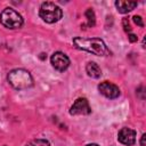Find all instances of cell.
Wrapping results in <instances>:
<instances>
[{
  "instance_id": "3957f363",
  "label": "cell",
  "mask_w": 146,
  "mask_h": 146,
  "mask_svg": "<svg viewBox=\"0 0 146 146\" xmlns=\"http://www.w3.org/2000/svg\"><path fill=\"white\" fill-rule=\"evenodd\" d=\"M39 14H40V17L47 23H55V22L59 21L63 16L62 9L57 5H55L54 2H50V1L43 2L41 5Z\"/></svg>"
},
{
  "instance_id": "ba28073f",
  "label": "cell",
  "mask_w": 146,
  "mask_h": 146,
  "mask_svg": "<svg viewBox=\"0 0 146 146\" xmlns=\"http://www.w3.org/2000/svg\"><path fill=\"white\" fill-rule=\"evenodd\" d=\"M119 140L124 145H133L136 141V132L130 128H122L119 131Z\"/></svg>"
},
{
  "instance_id": "52a82bcc",
  "label": "cell",
  "mask_w": 146,
  "mask_h": 146,
  "mask_svg": "<svg viewBox=\"0 0 146 146\" xmlns=\"http://www.w3.org/2000/svg\"><path fill=\"white\" fill-rule=\"evenodd\" d=\"M98 90L100 91L102 95H104L107 98H116L120 95V89L117 86H115L112 82L108 81H104L102 83H99L98 86Z\"/></svg>"
},
{
  "instance_id": "277c9868",
  "label": "cell",
  "mask_w": 146,
  "mask_h": 146,
  "mask_svg": "<svg viewBox=\"0 0 146 146\" xmlns=\"http://www.w3.org/2000/svg\"><path fill=\"white\" fill-rule=\"evenodd\" d=\"M0 22L3 26L11 30L18 29L23 25L22 16L13 8H6L2 10V13L0 14Z\"/></svg>"
},
{
  "instance_id": "9a60e30c",
  "label": "cell",
  "mask_w": 146,
  "mask_h": 146,
  "mask_svg": "<svg viewBox=\"0 0 146 146\" xmlns=\"http://www.w3.org/2000/svg\"><path fill=\"white\" fill-rule=\"evenodd\" d=\"M129 40L131 42H135V41H137V36L135 34H129Z\"/></svg>"
},
{
  "instance_id": "6da1fadb",
  "label": "cell",
  "mask_w": 146,
  "mask_h": 146,
  "mask_svg": "<svg viewBox=\"0 0 146 146\" xmlns=\"http://www.w3.org/2000/svg\"><path fill=\"white\" fill-rule=\"evenodd\" d=\"M73 43L78 49L91 52L97 56H107L110 54V50L106 47L105 42L99 38H74Z\"/></svg>"
},
{
  "instance_id": "9c48e42d",
  "label": "cell",
  "mask_w": 146,
  "mask_h": 146,
  "mask_svg": "<svg viewBox=\"0 0 146 146\" xmlns=\"http://www.w3.org/2000/svg\"><path fill=\"white\" fill-rule=\"evenodd\" d=\"M115 6L117 8V10L122 14H125L128 11H131L135 7H137V2L133 1H123V0H119L115 2Z\"/></svg>"
},
{
  "instance_id": "2e32d148",
  "label": "cell",
  "mask_w": 146,
  "mask_h": 146,
  "mask_svg": "<svg viewBox=\"0 0 146 146\" xmlns=\"http://www.w3.org/2000/svg\"><path fill=\"white\" fill-rule=\"evenodd\" d=\"M145 138H146V135L144 133L141 136V140H140V146H145Z\"/></svg>"
},
{
  "instance_id": "8fae6325",
  "label": "cell",
  "mask_w": 146,
  "mask_h": 146,
  "mask_svg": "<svg viewBox=\"0 0 146 146\" xmlns=\"http://www.w3.org/2000/svg\"><path fill=\"white\" fill-rule=\"evenodd\" d=\"M86 17H87V26L88 27H91L95 25V14H94V10L92 9H87L86 11Z\"/></svg>"
},
{
  "instance_id": "5bb4252c",
  "label": "cell",
  "mask_w": 146,
  "mask_h": 146,
  "mask_svg": "<svg viewBox=\"0 0 146 146\" xmlns=\"http://www.w3.org/2000/svg\"><path fill=\"white\" fill-rule=\"evenodd\" d=\"M133 21H135V23L137 24V25H139V26H144V23H143V19H141V17L140 16H133Z\"/></svg>"
},
{
  "instance_id": "e0dca14e",
  "label": "cell",
  "mask_w": 146,
  "mask_h": 146,
  "mask_svg": "<svg viewBox=\"0 0 146 146\" xmlns=\"http://www.w3.org/2000/svg\"><path fill=\"white\" fill-rule=\"evenodd\" d=\"M86 146H98L97 144H89V145H86Z\"/></svg>"
},
{
  "instance_id": "4fadbf2b",
  "label": "cell",
  "mask_w": 146,
  "mask_h": 146,
  "mask_svg": "<svg viewBox=\"0 0 146 146\" xmlns=\"http://www.w3.org/2000/svg\"><path fill=\"white\" fill-rule=\"evenodd\" d=\"M122 24H123V27H124V31H125V32L131 31V26H130V23H129V19H128V18H123Z\"/></svg>"
},
{
  "instance_id": "7c38bea8",
  "label": "cell",
  "mask_w": 146,
  "mask_h": 146,
  "mask_svg": "<svg viewBox=\"0 0 146 146\" xmlns=\"http://www.w3.org/2000/svg\"><path fill=\"white\" fill-rule=\"evenodd\" d=\"M26 146H49V141L46 139H34L30 141Z\"/></svg>"
},
{
  "instance_id": "8992f818",
  "label": "cell",
  "mask_w": 146,
  "mask_h": 146,
  "mask_svg": "<svg viewBox=\"0 0 146 146\" xmlns=\"http://www.w3.org/2000/svg\"><path fill=\"white\" fill-rule=\"evenodd\" d=\"M50 60H51L52 66H54L57 71H60V72L65 71V70L68 67V65H70V59H68V57H67L64 52H62V51L55 52V54L51 56Z\"/></svg>"
},
{
  "instance_id": "30bf717a",
  "label": "cell",
  "mask_w": 146,
  "mask_h": 146,
  "mask_svg": "<svg viewBox=\"0 0 146 146\" xmlns=\"http://www.w3.org/2000/svg\"><path fill=\"white\" fill-rule=\"evenodd\" d=\"M86 71H87V73H88L89 76L95 78V79H97V78H99V76L102 75V70H100V67H99L96 63H94V62H89V63L87 64Z\"/></svg>"
},
{
  "instance_id": "7a4b0ae2",
  "label": "cell",
  "mask_w": 146,
  "mask_h": 146,
  "mask_svg": "<svg viewBox=\"0 0 146 146\" xmlns=\"http://www.w3.org/2000/svg\"><path fill=\"white\" fill-rule=\"evenodd\" d=\"M7 79H8V82L11 84V87H14L15 89H18V90L27 89V88L32 87V84H33L32 75L30 74L29 71H26L24 68H16V70L10 71Z\"/></svg>"
},
{
  "instance_id": "5b68a950",
  "label": "cell",
  "mask_w": 146,
  "mask_h": 146,
  "mask_svg": "<svg viewBox=\"0 0 146 146\" xmlns=\"http://www.w3.org/2000/svg\"><path fill=\"white\" fill-rule=\"evenodd\" d=\"M90 112H91V108L86 98H78L73 103L70 110V113L72 115H84V114H89Z\"/></svg>"
}]
</instances>
